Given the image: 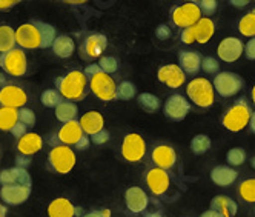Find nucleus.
Returning <instances> with one entry per match:
<instances>
[{"mask_svg":"<svg viewBox=\"0 0 255 217\" xmlns=\"http://www.w3.org/2000/svg\"><path fill=\"white\" fill-rule=\"evenodd\" d=\"M15 39L17 45L22 49L52 48L57 39V32L52 25L32 19L15 29Z\"/></svg>","mask_w":255,"mask_h":217,"instance_id":"1","label":"nucleus"},{"mask_svg":"<svg viewBox=\"0 0 255 217\" xmlns=\"http://www.w3.org/2000/svg\"><path fill=\"white\" fill-rule=\"evenodd\" d=\"M56 88L65 100H82L88 94L89 82L83 71L72 69L56 80Z\"/></svg>","mask_w":255,"mask_h":217,"instance_id":"2","label":"nucleus"},{"mask_svg":"<svg viewBox=\"0 0 255 217\" xmlns=\"http://www.w3.org/2000/svg\"><path fill=\"white\" fill-rule=\"evenodd\" d=\"M252 108L246 102V99H239L229 110L225 111L222 117V123L228 131L232 133H240L249 126L251 117H252Z\"/></svg>","mask_w":255,"mask_h":217,"instance_id":"3","label":"nucleus"},{"mask_svg":"<svg viewBox=\"0 0 255 217\" xmlns=\"http://www.w3.org/2000/svg\"><path fill=\"white\" fill-rule=\"evenodd\" d=\"M186 94L189 100L200 108H211L215 100L214 85L205 77H195L186 86Z\"/></svg>","mask_w":255,"mask_h":217,"instance_id":"4","label":"nucleus"},{"mask_svg":"<svg viewBox=\"0 0 255 217\" xmlns=\"http://www.w3.org/2000/svg\"><path fill=\"white\" fill-rule=\"evenodd\" d=\"M48 162L52 171H56L57 174H68L76 167L77 157L76 153L71 150V147L57 145V147H52V150L49 151Z\"/></svg>","mask_w":255,"mask_h":217,"instance_id":"5","label":"nucleus"},{"mask_svg":"<svg viewBox=\"0 0 255 217\" xmlns=\"http://www.w3.org/2000/svg\"><path fill=\"white\" fill-rule=\"evenodd\" d=\"M171 19L177 28L186 29V28H192L194 25H197L202 20L203 12L195 2H188L183 5L174 6L171 11Z\"/></svg>","mask_w":255,"mask_h":217,"instance_id":"6","label":"nucleus"},{"mask_svg":"<svg viewBox=\"0 0 255 217\" xmlns=\"http://www.w3.org/2000/svg\"><path fill=\"white\" fill-rule=\"evenodd\" d=\"M0 68H2L8 76L22 77L28 71V59L22 48H14L5 54H0Z\"/></svg>","mask_w":255,"mask_h":217,"instance_id":"7","label":"nucleus"},{"mask_svg":"<svg viewBox=\"0 0 255 217\" xmlns=\"http://www.w3.org/2000/svg\"><path fill=\"white\" fill-rule=\"evenodd\" d=\"M89 82V89L94 93V96L103 102H111L117 99V85L114 79L106 74V72L100 71L96 76L88 79Z\"/></svg>","mask_w":255,"mask_h":217,"instance_id":"8","label":"nucleus"},{"mask_svg":"<svg viewBox=\"0 0 255 217\" xmlns=\"http://www.w3.org/2000/svg\"><path fill=\"white\" fill-rule=\"evenodd\" d=\"M212 85H214L215 91L222 97H232V96L239 94L242 91L245 80L242 79V76L237 74V72L222 71L214 77Z\"/></svg>","mask_w":255,"mask_h":217,"instance_id":"9","label":"nucleus"},{"mask_svg":"<svg viewBox=\"0 0 255 217\" xmlns=\"http://www.w3.org/2000/svg\"><path fill=\"white\" fill-rule=\"evenodd\" d=\"M144 154H146V142H144V139L137 133L126 134L122 142L123 159L126 162L135 164V162H140L144 157Z\"/></svg>","mask_w":255,"mask_h":217,"instance_id":"10","label":"nucleus"},{"mask_svg":"<svg viewBox=\"0 0 255 217\" xmlns=\"http://www.w3.org/2000/svg\"><path fill=\"white\" fill-rule=\"evenodd\" d=\"M163 111H165L166 117H169L174 122L185 120L191 111V102H188V99L181 94H172L165 102Z\"/></svg>","mask_w":255,"mask_h":217,"instance_id":"11","label":"nucleus"},{"mask_svg":"<svg viewBox=\"0 0 255 217\" xmlns=\"http://www.w3.org/2000/svg\"><path fill=\"white\" fill-rule=\"evenodd\" d=\"M28 103V96L25 89L17 85H5L0 88V105L12 110H20Z\"/></svg>","mask_w":255,"mask_h":217,"instance_id":"12","label":"nucleus"},{"mask_svg":"<svg viewBox=\"0 0 255 217\" xmlns=\"http://www.w3.org/2000/svg\"><path fill=\"white\" fill-rule=\"evenodd\" d=\"M243 52H245V45L239 37H226L220 42V45L217 48L218 57L228 63L237 62L242 57Z\"/></svg>","mask_w":255,"mask_h":217,"instance_id":"13","label":"nucleus"},{"mask_svg":"<svg viewBox=\"0 0 255 217\" xmlns=\"http://www.w3.org/2000/svg\"><path fill=\"white\" fill-rule=\"evenodd\" d=\"M157 77L161 83H165L169 88H180L186 82V74L185 71L180 68V65L177 63H169V65H163L158 68Z\"/></svg>","mask_w":255,"mask_h":217,"instance_id":"14","label":"nucleus"},{"mask_svg":"<svg viewBox=\"0 0 255 217\" xmlns=\"http://www.w3.org/2000/svg\"><path fill=\"white\" fill-rule=\"evenodd\" d=\"M144 180H146V185L154 196H163L169 190V185H171L168 171L157 168V167L146 173V179Z\"/></svg>","mask_w":255,"mask_h":217,"instance_id":"15","label":"nucleus"},{"mask_svg":"<svg viewBox=\"0 0 255 217\" xmlns=\"http://www.w3.org/2000/svg\"><path fill=\"white\" fill-rule=\"evenodd\" d=\"M31 196V187L23 185H6L0 188V197L6 205L17 207L25 204Z\"/></svg>","mask_w":255,"mask_h":217,"instance_id":"16","label":"nucleus"},{"mask_svg":"<svg viewBox=\"0 0 255 217\" xmlns=\"http://www.w3.org/2000/svg\"><path fill=\"white\" fill-rule=\"evenodd\" d=\"M125 204H126V208L131 213L140 214L148 208L149 199H148V194L143 191V188L131 187L125 193Z\"/></svg>","mask_w":255,"mask_h":217,"instance_id":"17","label":"nucleus"},{"mask_svg":"<svg viewBox=\"0 0 255 217\" xmlns=\"http://www.w3.org/2000/svg\"><path fill=\"white\" fill-rule=\"evenodd\" d=\"M151 157L155 167L165 171L174 168V165L177 164V153L171 145H158L152 150Z\"/></svg>","mask_w":255,"mask_h":217,"instance_id":"18","label":"nucleus"},{"mask_svg":"<svg viewBox=\"0 0 255 217\" xmlns=\"http://www.w3.org/2000/svg\"><path fill=\"white\" fill-rule=\"evenodd\" d=\"M85 136L80 120H72L68 123H63L62 128L57 133V139L62 145H66V147H76L79 143V140Z\"/></svg>","mask_w":255,"mask_h":217,"instance_id":"19","label":"nucleus"},{"mask_svg":"<svg viewBox=\"0 0 255 217\" xmlns=\"http://www.w3.org/2000/svg\"><path fill=\"white\" fill-rule=\"evenodd\" d=\"M0 184L2 187L6 185H23V187H32V180L29 173L25 168H8L0 171Z\"/></svg>","mask_w":255,"mask_h":217,"instance_id":"20","label":"nucleus"},{"mask_svg":"<svg viewBox=\"0 0 255 217\" xmlns=\"http://www.w3.org/2000/svg\"><path fill=\"white\" fill-rule=\"evenodd\" d=\"M108 46V39L106 35L94 32V34H89L88 37L83 42V46L80 48V52H85V57L88 59H96V57H102L103 51Z\"/></svg>","mask_w":255,"mask_h":217,"instance_id":"21","label":"nucleus"},{"mask_svg":"<svg viewBox=\"0 0 255 217\" xmlns=\"http://www.w3.org/2000/svg\"><path fill=\"white\" fill-rule=\"evenodd\" d=\"M79 214H80V208L74 207V204L66 197L54 199L48 207L49 217H74Z\"/></svg>","mask_w":255,"mask_h":217,"instance_id":"22","label":"nucleus"},{"mask_svg":"<svg viewBox=\"0 0 255 217\" xmlns=\"http://www.w3.org/2000/svg\"><path fill=\"white\" fill-rule=\"evenodd\" d=\"M202 62L203 57L200 56L198 51H180L178 52V65L180 68L185 71V74H197V72L202 69Z\"/></svg>","mask_w":255,"mask_h":217,"instance_id":"23","label":"nucleus"},{"mask_svg":"<svg viewBox=\"0 0 255 217\" xmlns=\"http://www.w3.org/2000/svg\"><path fill=\"white\" fill-rule=\"evenodd\" d=\"M42 147H43V139L42 136L35 133H26L23 137L17 140V151L26 157L37 154L42 150Z\"/></svg>","mask_w":255,"mask_h":217,"instance_id":"24","label":"nucleus"},{"mask_svg":"<svg viewBox=\"0 0 255 217\" xmlns=\"http://www.w3.org/2000/svg\"><path fill=\"white\" fill-rule=\"evenodd\" d=\"M80 125H82V130L86 136H94L99 131L105 130V120L103 116L99 111H88L82 116L80 119Z\"/></svg>","mask_w":255,"mask_h":217,"instance_id":"25","label":"nucleus"},{"mask_svg":"<svg viewBox=\"0 0 255 217\" xmlns=\"http://www.w3.org/2000/svg\"><path fill=\"white\" fill-rule=\"evenodd\" d=\"M237 177H239V173H237L234 168L226 167V165H220V167H215L211 171V180L218 185V187H229L232 185Z\"/></svg>","mask_w":255,"mask_h":217,"instance_id":"26","label":"nucleus"},{"mask_svg":"<svg viewBox=\"0 0 255 217\" xmlns=\"http://www.w3.org/2000/svg\"><path fill=\"white\" fill-rule=\"evenodd\" d=\"M211 210L220 213L225 217H235L239 211V205L228 196H215L211 201Z\"/></svg>","mask_w":255,"mask_h":217,"instance_id":"27","label":"nucleus"},{"mask_svg":"<svg viewBox=\"0 0 255 217\" xmlns=\"http://www.w3.org/2000/svg\"><path fill=\"white\" fill-rule=\"evenodd\" d=\"M192 28L195 32V42L205 45L211 40V37L214 35L215 23L212 22V19H209V17H203V19L200 20L197 25H194Z\"/></svg>","mask_w":255,"mask_h":217,"instance_id":"28","label":"nucleus"},{"mask_svg":"<svg viewBox=\"0 0 255 217\" xmlns=\"http://www.w3.org/2000/svg\"><path fill=\"white\" fill-rule=\"evenodd\" d=\"M76 49V43L72 40V37H69L68 34H60L57 35L56 42L52 45V51L56 56L62 57V59H68L72 56V52Z\"/></svg>","mask_w":255,"mask_h":217,"instance_id":"29","label":"nucleus"},{"mask_svg":"<svg viewBox=\"0 0 255 217\" xmlns=\"http://www.w3.org/2000/svg\"><path fill=\"white\" fill-rule=\"evenodd\" d=\"M19 123V110L0 106V131H12Z\"/></svg>","mask_w":255,"mask_h":217,"instance_id":"30","label":"nucleus"},{"mask_svg":"<svg viewBox=\"0 0 255 217\" xmlns=\"http://www.w3.org/2000/svg\"><path fill=\"white\" fill-rule=\"evenodd\" d=\"M15 45H17L15 29H12L9 25L0 26V54L12 51L15 48Z\"/></svg>","mask_w":255,"mask_h":217,"instance_id":"31","label":"nucleus"},{"mask_svg":"<svg viewBox=\"0 0 255 217\" xmlns=\"http://www.w3.org/2000/svg\"><path fill=\"white\" fill-rule=\"evenodd\" d=\"M77 114H79V108H77V105L74 102L65 100L63 103H60L56 108V117L62 123H68V122L76 120Z\"/></svg>","mask_w":255,"mask_h":217,"instance_id":"32","label":"nucleus"},{"mask_svg":"<svg viewBox=\"0 0 255 217\" xmlns=\"http://www.w3.org/2000/svg\"><path fill=\"white\" fill-rule=\"evenodd\" d=\"M137 103L140 108H143L144 111L148 113H155L158 108L161 106V100L151 93H141L137 96Z\"/></svg>","mask_w":255,"mask_h":217,"instance_id":"33","label":"nucleus"},{"mask_svg":"<svg viewBox=\"0 0 255 217\" xmlns=\"http://www.w3.org/2000/svg\"><path fill=\"white\" fill-rule=\"evenodd\" d=\"M239 196L246 204H255V179H246L239 185Z\"/></svg>","mask_w":255,"mask_h":217,"instance_id":"34","label":"nucleus"},{"mask_svg":"<svg viewBox=\"0 0 255 217\" xmlns=\"http://www.w3.org/2000/svg\"><path fill=\"white\" fill-rule=\"evenodd\" d=\"M211 148V139L206 134H197L191 140V150L195 156H202L206 154Z\"/></svg>","mask_w":255,"mask_h":217,"instance_id":"35","label":"nucleus"},{"mask_svg":"<svg viewBox=\"0 0 255 217\" xmlns=\"http://www.w3.org/2000/svg\"><path fill=\"white\" fill-rule=\"evenodd\" d=\"M239 31L245 37H251V39L255 37V14L252 11L242 17V20L239 23Z\"/></svg>","mask_w":255,"mask_h":217,"instance_id":"36","label":"nucleus"},{"mask_svg":"<svg viewBox=\"0 0 255 217\" xmlns=\"http://www.w3.org/2000/svg\"><path fill=\"white\" fill-rule=\"evenodd\" d=\"M40 102L48 108H57L60 103L65 102V99L57 89H46V91H43L40 96Z\"/></svg>","mask_w":255,"mask_h":217,"instance_id":"37","label":"nucleus"},{"mask_svg":"<svg viewBox=\"0 0 255 217\" xmlns=\"http://www.w3.org/2000/svg\"><path fill=\"white\" fill-rule=\"evenodd\" d=\"M137 96V88L132 82H122L117 86V99L120 100H131Z\"/></svg>","mask_w":255,"mask_h":217,"instance_id":"38","label":"nucleus"},{"mask_svg":"<svg viewBox=\"0 0 255 217\" xmlns=\"http://www.w3.org/2000/svg\"><path fill=\"white\" fill-rule=\"evenodd\" d=\"M226 160L231 167H240L246 160V151L243 148H232L226 154Z\"/></svg>","mask_w":255,"mask_h":217,"instance_id":"39","label":"nucleus"},{"mask_svg":"<svg viewBox=\"0 0 255 217\" xmlns=\"http://www.w3.org/2000/svg\"><path fill=\"white\" fill-rule=\"evenodd\" d=\"M99 66L102 68L103 72H106V74L111 76L113 72H116L119 69V62L113 56H102L100 60H99Z\"/></svg>","mask_w":255,"mask_h":217,"instance_id":"40","label":"nucleus"},{"mask_svg":"<svg viewBox=\"0 0 255 217\" xmlns=\"http://www.w3.org/2000/svg\"><path fill=\"white\" fill-rule=\"evenodd\" d=\"M202 69L206 72V74H215V76H217L218 69H220V63H218V60H217L215 57L206 56V57H203Z\"/></svg>","mask_w":255,"mask_h":217,"instance_id":"41","label":"nucleus"},{"mask_svg":"<svg viewBox=\"0 0 255 217\" xmlns=\"http://www.w3.org/2000/svg\"><path fill=\"white\" fill-rule=\"evenodd\" d=\"M19 122L23 123L25 126H34L35 125V114L29 108H20L19 110Z\"/></svg>","mask_w":255,"mask_h":217,"instance_id":"42","label":"nucleus"},{"mask_svg":"<svg viewBox=\"0 0 255 217\" xmlns=\"http://www.w3.org/2000/svg\"><path fill=\"white\" fill-rule=\"evenodd\" d=\"M200 9H202V12L205 14H214L217 6H218V2L217 0H202V2H195Z\"/></svg>","mask_w":255,"mask_h":217,"instance_id":"43","label":"nucleus"},{"mask_svg":"<svg viewBox=\"0 0 255 217\" xmlns=\"http://www.w3.org/2000/svg\"><path fill=\"white\" fill-rule=\"evenodd\" d=\"M109 137H111V134H109V131L102 130V131H99L97 134L91 136L89 139H91V142H93L94 145H103V143H106V142L109 140Z\"/></svg>","mask_w":255,"mask_h":217,"instance_id":"44","label":"nucleus"},{"mask_svg":"<svg viewBox=\"0 0 255 217\" xmlns=\"http://www.w3.org/2000/svg\"><path fill=\"white\" fill-rule=\"evenodd\" d=\"M180 37H181V42L186 43V45H191L195 42V32H194V28H186V29H181L180 32Z\"/></svg>","mask_w":255,"mask_h":217,"instance_id":"45","label":"nucleus"},{"mask_svg":"<svg viewBox=\"0 0 255 217\" xmlns=\"http://www.w3.org/2000/svg\"><path fill=\"white\" fill-rule=\"evenodd\" d=\"M245 56L249 60H255V37L245 45Z\"/></svg>","mask_w":255,"mask_h":217,"instance_id":"46","label":"nucleus"},{"mask_svg":"<svg viewBox=\"0 0 255 217\" xmlns=\"http://www.w3.org/2000/svg\"><path fill=\"white\" fill-rule=\"evenodd\" d=\"M26 130H28V126H25L23 123H17L15 126H14V130L11 131V134L17 139V140H19L20 137H23L25 134H26Z\"/></svg>","mask_w":255,"mask_h":217,"instance_id":"47","label":"nucleus"},{"mask_svg":"<svg viewBox=\"0 0 255 217\" xmlns=\"http://www.w3.org/2000/svg\"><path fill=\"white\" fill-rule=\"evenodd\" d=\"M155 35H157L158 39H161V40L171 37V29H169V26L168 25H160L157 28V31H155Z\"/></svg>","mask_w":255,"mask_h":217,"instance_id":"48","label":"nucleus"},{"mask_svg":"<svg viewBox=\"0 0 255 217\" xmlns=\"http://www.w3.org/2000/svg\"><path fill=\"white\" fill-rule=\"evenodd\" d=\"M102 71V68L99 66V63H94V65H88L86 68H85V76L88 77V79H91L93 76H96L97 72H100Z\"/></svg>","mask_w":255,"mask_h":217,"instance_id":"49","label":"nucleus"},{"mask_svg":"<svg viewBox=\"0 0 255 217\" xmlns=\"http://www.w3.org/2000/svg\"><path fill=\"white\" fill-rule=\"evenodd\" d=\"M17 3H20L19 0H0V11H6L14 8Z\"/></svg>","mask_w":255,"mask_h":217,"instance_id":"50","label":"nucleus"},{"mask_svg":"<svg viewBox=\"0 0 255 217\" xmlns=\"http://www.w3.org/2000/svg\"><path fill=\"white\" fill-rule=\"evenodd\" d=\"M89 143H91V139L85 134L80 140H79V143L76 145V148L79 150V151H85V150H88V147H89Z\"/></svg>","mask_w":255,"mask_h":217,"instance_id":"51","label":"nucleus"},{"mask_svg":"<svg viewBox=\"0 0 255 217\" xmlns=\"http://www.w3.org/2000/svg\"><path fill=\"white\" fill-rule=\"evenodd\" d=\"M15 162H17V167H19V168H25L26 170V167L29 165V157H22V154L19 156V157H17L15 159Z\"/></svg>","mask_w":255,"mask_h":217,"instance_id":"52","label":"nucleus"},{"mask_svg":"<svg viewBox=\"0 0 255 217\" xmlns=\"http://www.w3.org/2000/svg\"><path fill=\"white\" fill-rule=\"evenodd\" d=\"M200 217H225V216H222L220 213H217V211H214V210H209V211L203 213Z\"/></svg>","mask_w":255,"mask_h":217,"instance_id":"53","label":"nucleus"},{"mask_svg":"<svg viewBox=\"0 0 255 217\" xmlns=\"http://www.w3.org/2000/svg\"><path fill=\"white\" fill-rule=\"evenodd\" d=\"M231 5H234V6H239V8H243V6H246L249 2H248V0H231V2H229Z\"/></svg>","mask_w":255,"mask_h":217,"instance_id":"54","label":"nucleus"},{"mask_svg":"<svg viewBox=\"0 0 255 217\" xmlns=\"http://www.w3.org/2000/svg\"><path fill=\"white\" fill-rule=\"evenodd\" d=\"M83 217H105L102 211H91V213H86Z\"/></svg>","mask_w":255,"mask_h":217,"instance_id":"55","label":"nucleus"},{"mask_svg":"<svg viewBox=\"0 0 255 217\" xmlns=\"http://www.w3.org/2000/svg\"><path fill=\"white\" fill-rule=\"evenodd\" d=\"M249 128L255 134V111L252 113V117H251V122H249Z\"/></svg>","mask_w":255,"mask_h":217,"instance_id":"56","label":"nucleus"},{"mask_svg":"<svg viewBox=\"0 0 255 217\" xmlns=\"http://www.w3.org/2000/svg\"><path fill=\"white\" fill-rule=\"evenodd\" d=\"M6 213H8L6 205H3L2 202H0V217H6Z\"/></svg>","mask_w":255,"mask_h":217,"instance_id":"57","label":"nucleus"},{"mask_svg":"<svg viewBox=\"0 0 255 217\" xmlns=\"http://www.w3.org/2000/svg\"><path fill=\"white\" fill-rule=\"evenodd\" d=\"M144 217H165L161 213H148Z\"/></svg>","mask_w":255,"mask_h":217,"instance_id":"58","label":"nucleus"},{"mask_svg":"<svg viewBox=\"0 0 255 217\" xmlns=\"http://www.w3.org/2000/svg\"><path fill=\"white\" fill-rule=\"evenodd\" d=\"M102 213H103L105 217H111V211H109V210H102Z\"/></svg>","mask_w":255,"mask_h":217,"instance_id":"59","label":"nucleus"},{"mask_svg":"<svg viewBox=\"0 0 255 217\" xmlns=\"http://www.w3.org/2000/svg\"><path fill=\"white\" fill-rule=\"evenodd\" d=\"M66 3H69V5H82V3H86L85 0H82V2H66Z\"/></svg>","mask_w":255,"mask_h":217,"instance_id":"60","label":"nucleus"},{"mask_svg":"<svg viewBox=\"0 0 255 217\" xmlns=\"http://www.w3.org/2000/svg\"><path fill=\"white\" fill-rule=\"evenodd\" d=\"M252 100H254V103H255V85H254V88H252Z\"/></svg>","mask_w":255,"mask_h":217,"instance_id":"61","label":"nucleus"},{"mask_svg":"<svg viewBox=\"0 0 255 217\" xmlns=\"http://www.w3.org/2000/svg\"><path fill=\"white\" fill-rule=\"evenodd\" d=\"M251 165H252V168L255 170V156H254V157L251 159Z\"/></svg>","mask_w":255,"mask_h":217,"instance_id":"62","label":"nucleus"},{"mask_svg":"<svg viewBox=\"0 0 255 217\" xmlns=\"http://www.w3.org/2000/svg\"><path fill=\"white\" fill-rule=\"evenodd\" d=\"M252 12H254V14H255V8H254V9H252Z\"/></svg>","mask_w":255,"mask_h":217,"instance_id":"63","label":"nucleus"}]
</instances>
